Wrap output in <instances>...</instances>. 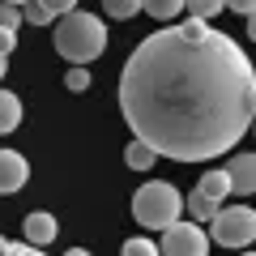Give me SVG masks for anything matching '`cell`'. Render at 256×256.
<instances>
[{"instance_id": "ba28073f", "label": "cell", "mask_w": 256, "mask_h": 256, "mask_svg": "<svg viewBox=\"0 0 256 256\" xmlns=\"http://www.w3.org/2000/svg\"><path fill=\"white\" fill-rule=\"evenodd\" d=\"M22 230H26V244L30 248H47L56 235H60V230H56V218H52V214H43V210L30 214V218L22 222Z\"/></svg>"}, {"instance_id": "8992f818", "label": "cell", "mask_w": 256, "mask_h": 256, "mask_svg": "<svg viewBox=\"0 0 256 256\" xmlns=\"http://www.w3.org/2000/svg\"><path fill=\"white\" fill-rule=\"evenodd\" d=\"M222 171L230 180V196H252L256 192V154H235Z\"/></svg>"}, {"instance_id": "ffe728a7", "label": "cell", "mask_w": 256, "mask_h": 256, "mask_svg": "<svg viewBox=\"0 0 256 256\" xmlns=\"http://www.w3.org/2000/svg\"><path fill=\"white\" fill-rule=\"evenodd\" d=\"M34 4H43L47 13H56V18H64V13L77 9V0H34Z\"/></svg>"}, {"instance_id": "ac0fdd59", "label": "cell", "mask_w": 256, "mask_h": 256, "mask_svg": "<svg viewBox=\"0 0 256 256\" xmlns=\"http://www.w3.org/2000/svg\"><path fill=\"white\" fill-rule=\"evenodd\" d=\"M22 18H26L30 26H52V22H56V13H47L43 4H34V0H30L26 9H22Z\"/></svg>"}, {"instance_id": "9a60e30c", "label": "cell", "mask_w": 256, "mask_h": 256, "mask_svg": "<svg viewBox=\"0 0 256 256\" xmlns=\"http://www.w3.org/2000/svg\"><path fill=\"white\" fill-rule=\"evenodd\" d=\"M102 9H107L111 18L124 22V18H137L141 13V0H102Z\"/></svg>"}, {"instance_id": "3957f363", "label": "cell", "mask_w": 256, "mask_h": 256, "mask_svg": "<svg viewBox=\"0 0 256 256\" xmlns=\"http://www.w3.org/2000/svg\"><path fill=\"white\" fill-rule=\"evenodd\" d=\"M180 210H184V196L166 180H150L132 192V218L146 230H166L171 222H180Z\"/></svg>"}, {"instance_id": "e0dca14e", "label": "cell", "mask_w": 256, "mask_h": 256, "mask_svg": "<svg viewBox=\"0 0 256 256\" xmlns=\"http://www.w3.org/2000/svg\"><path fill=\"white\" fill-rule=\"evenodd\" d=\"M124 256H162V252H158V244H154V239L137 235V239H128V244H124Z\"/></svg>"}, {"instance_id": "8fae6325", "label": "cell", "mask_w": 256, "mask_h": 256, "mask_svg": "<svg viewBox=\"0 0 256 256\" xmlns=\"http://www.w3.org/2000/svg\"><path fill=\"white\" fill-rule=\"evenodd\" d=\"M124 162L132 166V171H150V166L158 162V154L146 146V141H137V137H132V141H128V150H124Z\"/></svg>"}, {"instance_id": "7c38bea8", "label": "cell", "mask_w": 256, "mask_h": 256, "mask_svg": "<svg viewBox=\"0 0 256 256\" xmlns=\"http://www.w3.org/2000/svg\"><path fill=\"white\" fill-rule=\"evenodd\" d=\"M141 9H146L150 18H158V22H171V18H180L184 0H141Z\"/></svg>"}, {"instance_id": "f1b7e54d", "label": "cell", "mask_w": 256, "mask_h": 256, "mask_svg": "<svg viewBox=\"0 0 256 256\" xmlns=\"http://www.w3.org/2000/svg\"><path fill=\"white\" fill-rule=\"evenodd\" d=\"M4 4H18V9H22V4H30V0H4Z\"/></svg>"}, {"instance_id": "5bb4252c", "label": "cell", "mask_w": 256, "mask_h": 256, "mask_svg": "<svg viewBox=\"0 0 256 256\" xmlns=\"http://www.w3.org/2000/svg\"><path fill=\"white\" fill-rule=\"evenodd\" d=\"M184 9H188V18H201V22H210V18H218L226 4L222 0H184Z\"/></svg>"}, {"instance_id": "484cf974", "label": "cell", "mask_w": 256, "mask_h": 256, "mask_svg": "<svg viewBox=\"0 0 256 256\" xmlns=\"http://www.w3.org/2000/svg\"><path fill=\"white\" fill-rule=\"evenodd\" d=\"M64 256H90V252H86V248H68Z\"/></svg>"}, {"instance_id": "cb8c5ba5", "label": "cell", "mask_w": 256, "mask_h": 256, "mask_svg": "<svg viewBox=\"0 0 256 256\" xmlns=\"http://www.w3.org/2000/svg\"><path fill=\"white\" fill-rule=\"evenodd\" d=\"M248 38L256 43V13H248Z\"/></svg>"}, {"instance_id": "52a82bcc", "label": "cell", "mask_w": 256, "mask_h": 256, "mask_svg": "<svg viewBox=\"0 0 256 256\" xmlns=\"http://www.w3.org/2000/svg\"><path fill=\"white\" fill-rule=\"evenodd\" d=\"M30 166L18 150H0V196H13L18 188H26Z\"/></svg>"}, {"instance_id": "4dcf8cb0", "label": "cell", "mask_w": 256, "mask_h": 256, "mask_svg": "<svg viewBox=\"0 0 256 256\" xmlns=\"http://www.w3.org/2000/svg\"><path fill=\"white\" fill-rule=\"evenodd\" d=\"M244 256H256V252H244Z\"/></svg>"}, {"instance_id": "2e32d148", "label": "cell", "mask_w": 256, "mask_h": 256, "mask_svg": "<svg viewBox=\"0 0 256 256\" xmlns=\"http://www.w3.org/2000/svg\"><path fill=\"white\" fill-rule=\"evenodd\" d=\"M64 86H68V90H73V94L90 90V68H86V64H73V68L64 73Z\"/></svg>"}, {"instance_id": "d4e9b609", "label": "cell", "mask_w": 256, "mask_h": 256, "mask_svg": "<svg viewBox=\"0 0 256 256\" xmlns=\"http://www.w3.org/2000/svg\"><path fill=\"white\" fill-rule=\"evenodd\" d=\"M9 248H13V244H9L4 235H0V256H9Z\"/></svg>"}, {"instance_id": "277c9868", "label": "cell", "mask_w": 256, "mask_h": 256, "mask_svg": "<svg viewBox=\"0 0 256 256\" xmlns=\"http://www.w3.org/2000/svg\"><path fill=\"white\" fill-rule=\"evenodd\" d=\"M210 222H214V239L222 248H248L256 239V210H248V205H226Z\"/></svg>"}, {"instance_id": "9c48e42d", "label": "cell", "mask_w": 256, "mask_h": 256, "mask_svg": "<svg viewBox=\"0 0 256 256\" xmlns=\"http://www.w3.org/2000/svg\"><path fill=\"white\" fill-rule=\"evenodd\" d=\"M196 192H201V196H210L214 205H222V201L230 196V180H226V171H205L201 184H196Z\"/></svg>"}, {"instance_id": "44dd1931", "label": "cell", "mask_w": 256, "mask_h": 256, "mask_svg": "<svg viewBox=\"0 0 256 256\" xmlns=\"http://www.w3.org/2000/svg\"><path fill=\"white\" fill-rule=\"evenodd\" d=\"M13 52H18V30H0V56L9 60Z\"/></svg>"}, {"instance_id": "83f0119b", "label": "cell", "mask_w": 256, "mask_h": 256, "mask_svg": "<svg viewBox=\"0 0 256 256\" xmlns=\"http://www.w3.org/2000/svg\"><path fill=\"white\" fill-rule=\"evenodd\" d=\"M4 68H9V60H4V56H0V77H4Z\"/></svg>"}, {"instance_id": "603a6c76", "label": "cell", "mask_w": 256, "mask_h": 256, "mask_svg": "<svg viewBox=\"0 0 256 256\" xmlns=\"http://www.w3.org/2000/svg\"><path fill=\"white\" fill-rule=\"evenodd\" d=\"M9 256H47V252H43V248H30V244H13Z\"/></svg>"}, {"instance_id": "6da1fadb", "label": "cell", "mask_w": 256, "mask_h": 256, "mask_svg": "<svg viewBox=\"0 0 256 256\" xmlns=\"http://www.w3.org/2000/svg\"><path fill=\"white\" fill-rule=\"evenodd\" d=\"M252 60L235 38L210 30L188 43L171 26L132 47L120 73V111L158 158L205 162L252 128Z\"/></svg>"}, {"instance_id": "5b68a950", "label": "cell", "mask_w": 256, "mask_h": 256, "mask_svg": "<svg viewBox=\"0 0 256 256\" xmlns=\"http://www.w3.org/2000/svg\"><path fill=\"white\" fill-rule=\"evenodd\" d=\"M162 256H210V235L201 230V222H171L162 230Z\"/></svg>"}, {"instance_id": "d6986e66", "label": "cell", "mask_w": 256, "mask_h": 256, "mask_svg": "<svg viewBox=\"0 0 256 256\" xmlns=\"http://www.w3.org/2000/svg\"><path fill=\"white\" fill-rule=\"evenodd\" d=\"M18 22H22V9L0 0V30H18Z\"/></svg>"}, {"instance_id": "4fadbf2b", "label": "cell", "mask_w": 256, "mask_h": 256, "mask_svg": "<svg viewBox=\"0 0 256 256\" xmlns=\"http://www.w3.org/2000/svg\"><path fill=\"white\" fill-rule=\"evenodd\" d=\"M184 205H188V214H192V222H210L214 214L222 210V205H214L210 196H201V192H192V196H188V201H184Z\"/></svg>"}, {"instance_id": "7402d4cb", "label": "cell", "mask_w": 256, "mask_h": 256, "mask_svg": "<svg viewBox=\"0 0 256 256\" xmlns=\"http://www.w3.org/2000/svg\"><path fill=\"white\" fill-rule=\"evenodd\" d=\"M230 13H239V18H248V13H256V0H222Z\"/></svg>"}, {"instance_id": "30bf717a", "label": "cell", "mask_w": 256, "mask_h": 256, "mask_svg": "<svg viewBox=\"0 0 256 256\" xmlns=\"http://www.w3.org/2000/svg\"><path fill=\"white\" fill-rule=\"evenodd\" d=\"M22 124V98L13 90H0V137Z\"/></svg>"}, {"instance_id": "f546056e", "label": "cell", "mask_w": 256, "mask_h": 256, "mask_svg": "<svg viewBox=\"0 0 256 256\" xmlns=\"http://www.w3.org/2000/svg\"><path fill=\"white\" fill-rule=\"evenodd\" d=\"M252 132H256V120H252Z\"/></svg>"}, {"instance_id": "4316f807", "label": "cell", "mask_w": 256, "mask_h": 256, "mask_svg": "<svg viewBox=\"0 0 256 256\" xmlns=\"http://www.w3.org/2000/svg\"><path fill=\"white\" fill-rule=\"evenodd\" d=\"M252 120H256V86H252Z\"/></svg>"}, {"instance_id": "7a4b0ae2", "label": "cell", "mask_w": 256, "mask_h": 256, "mask_svg": "<svg viewBox=\"0 0 256 256\" xmlns=\"http://www.w3.org/2000/svg\"><path fill=\"white\" fill-rule=\"evenodd\" d=\"M107 47V26H102L94 13H64L60 22H56V52L64 56V60H73V64H86L94 60V56Z\"/></svg>"}]
</instances>
